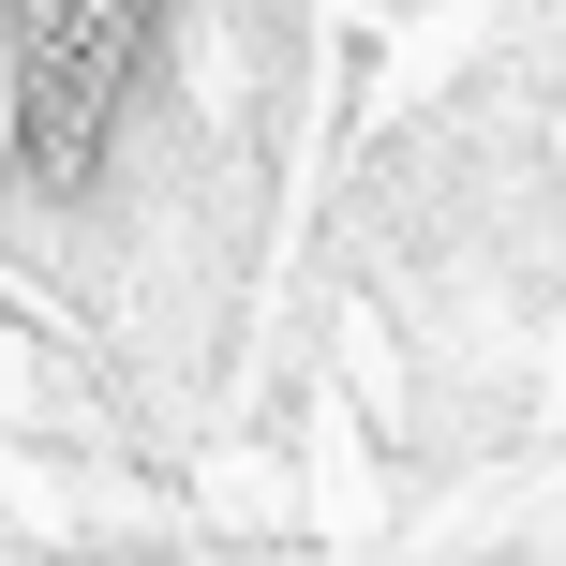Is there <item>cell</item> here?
Returning a JSON list of instances; mask_svg holds the SVG:
<instances>
[{"label":"cell","instance_id":"obj_1","mask_svg":"<svg viewBox=\"0 0 566 566\" xmlns=\"http://www.w3.org/2000/svg\"><path fill=\"white\" fill-rule=\"evenodd\" d=\"M165 45V0H0V90H15V165L45 195H75L119 149Z\"/></svg>","mask_w":566,"mask_h":566}]
</instances>
